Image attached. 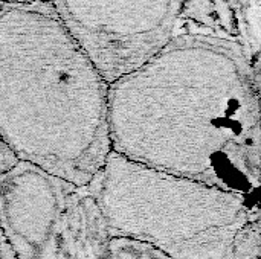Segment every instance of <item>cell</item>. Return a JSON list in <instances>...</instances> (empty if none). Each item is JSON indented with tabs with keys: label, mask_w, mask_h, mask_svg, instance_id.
<instances>
[{
	"label": "cell",
	"mask_w": 261,
	"mask_h": 259,
	"mask_svg": "<svg viewBox=\"0 0 261 259\" xmlns=\"http://www.w3.org/2000/svg\"><path fill=\"white\" fill-rule=\"evenodd\" d=\"M112 237L84 186L72 195L55 259H109Z\"/></svg>",
	"instance_id": "obj_6"
},
{
	"label": "cell",
	"mask_w": 261,
	"mask_h": 259,
	"mask_svg": "<svg viewBox=\"0 0 261 259\" xmlns=\"http://www.w3.org/2000/svg\"><path fill=\"white\" fill-rule=\"evenodd\" d=\"M107 102L113 153L258 206V70L240 44L171 37L109 84Z\"/></svg>",
	"instance_id": "obj_1"
},
{
	"label": "cell",
	"mask_w": 261,
	"mask_h": 259,
	"mask_svg": "<svg viewBox=\"0 0 261 259\" xmlns=\"http://www.w3.org/2000/svg\"><path fill=\"white\" fill-rule=\"evenodd\" d=\"M109 259H170L158 250L122 238H112Z\"/></svg>",
	"instance_id": "obj_8"
},
{
	"label": "cell",
	"mask_w": 261,
	"mask_h": 259,
	"mask_svg": "<svg viewBox=\"0 0 261 259\" xmlns=\"http://www.w3.org/2000/svg\"><path fill=\"white\" fill-rule=\"evenodd\" d=\"M109 84L49 2L0 5V137L86 186L112 153Z\"/></svg>",
	"instance_id": "obj_2"
},
{
	"label": "cell",
	"mask_w": 261,
	"mask_h": 259,
	"mask_svg": "<svg viewBox=\"0 0 261 259\" xmlns=\"http://www.w3.org/2000/svg\"><path fill=\"white\" fill-rule=\"evenodd\" d=\"M0 5H2V3H0Z\"/></svg>",
	"instance_id": "obj_12"
},
{
	"label": "cell",
	"mask_w": 261,
	"mask_h": 259,
	"mask_svg": "<svg viewBox=\"0 0 261 259\" xmlns=\"http://www.w3.org/2000/svg\"><path fill=\"white\" fill-rule=\"evenodd\" d=\"M231 259H260V212L254 214L237 234Z\"/></svg>",
	"instance_id": "obj_7"
},
{
	"label": "cell",
	"mask_w": 261,
	"mask_h": 259,
	"mask_svg": "<svg viewBox=\"0 0 261 259\" xmlns=\"http://www.w3.org/2000/svg\"><path fill=\"white\" fill-rule=\"evenodd\" d=\"M0 259H17L15 255H14V252L11 250V247H9V244L6 241L2 229H0Z\"/></svg>",
	"instance_id": "obj_10"
},
{
	"label": "cell",
	"mask_w": 261,
	"mask_h": 259,
	"mask_svg": "<svg viewBox=\"0 0 261 259\" xmlns=\"http://www.w3.org/2000/svg\"><path fill=\"white\" fill-rule=\"evenodd\" d=\"M17 157L11 153V150L8 148V145L3 142V139L0 137V172L9 169L11 166H14L17 163Z\"/></svg>",
	"instance_id": "obj_9"
},
{
	"label": "cell",
	"mask_w": 261,
	"mask_h": 259,
	"mask_svg": "<svg viewBox=\"0 0 261 259\" xmlns=\"http://www.w3.org/2000/svg\"><path fill=\"white\" fill-rule=\"evenodd\" d=\"M112 238L170 259H231L232 244L260 212L243 197L110 153L84 186Z\"/></svg>",
	"instance_id": "obj_3"
},
{
	"label": "cell",
	"mask_w": 261,
	"mask_h": 259,
	"mask_svg": "<svg viewBox=\"0 0 261 259\" xmlns=\"http://www.w3.org/2000/svg\"><path fill=\"white\" fill-rule=\"evenodd\" d=\"M107 84L139 67L173 35L179 0H52Z\"/></svg>",
	"instance_id": "obj_4"
},
{
	"label": "cell",
	"mask_w": 261,
	"mask_h": 259,
	"mask_svg": "<svg viewBox=\"0 0 261 259\" xmlns=\"http://www.w3.org/2000/svg\"><path fill=\"white\" fill-rule=\"evenodd\" d=\"M32 2H44V0H5V3H32Z\"/></svg>",
	"instance_id": "obj_11"
},
{
	"label": "cell",
	"mask_w": 261,
	"mask_h": 259,
	"mask_svg": "<svg viewBox=\"0 0 261 259\" xmlns=\"http://www.w3.org/2000/svg\"><path fill=\"white\" fill-rule=\"evenodd\" d=\"M76 185L18 160L0 172V229L17 259H55Z\"/></svg>",
	"instance_id": "obj_5"
}]
</instances>
